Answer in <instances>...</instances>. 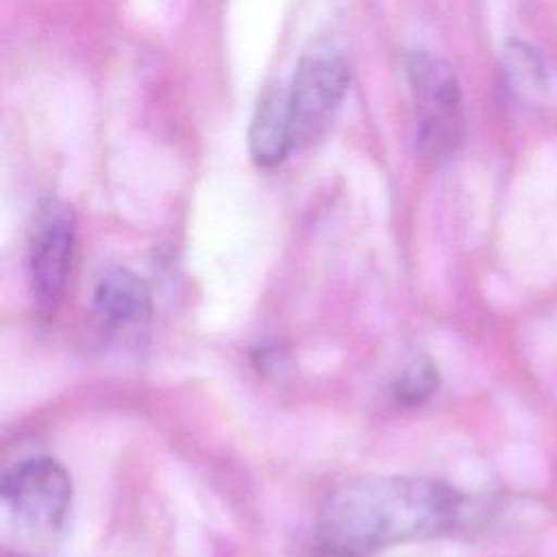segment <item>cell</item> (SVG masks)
Listing matches in <instances>:
<instances>
[{
  "instance_id": "cell-1",
  "label": "cell",
  "mask_w": 557,
  "mask_h": 557,
  "mask_svg": "<svg viewBox=\"0 0 557 557\" xmlns=\"http://www.w3.org/2000/svg\"><path fill=\"white\" fill-rule=\"evenodd\" d=\"M463 496L450 485L416 476L355 479L335 487L322 507V529L333 546L366 550L453 531Z\"/></svg>"
},
{
  "instance_id": "cell-2",
  "label": "cell",
  "mask_w": 557,
  "mask_h": 557,
  "mask_svg": "<svg viewBox=\"0 0 557 557\" xmlns=\"http://www.w3.org/2000/svg\"><path fill=\"white\" fill-rule=\"evenodd\" d=\"M407 78L420 150L433 159L448 157L463 133V100L453 67L429 52H413L407 59Z\"/></svg>"
},
{
  "instance_id": "cell-3",
  "label": "cell",
  "mask_w": 557,
  "mask_h": 557,
  "mask_svg": "<svg viewBox=\"0 0 557 557\" xmlns=\"http://www.w3.org/2000/svg\"><path fill=\"white\" fill-rule=\"evenodd\" d=\"M348 85L342 52L331 41H313L300 57L289 89L296 146L313 141L331 122Z\"/></svg>"
},
{
  "instance_id": "cell-4",
  "label": "cell",
  "mask_w": 557,
  "mask_h": 557,
  "mask_svg": "<svg viewBox=\"0 0 557 557\" xmlns=\"http://www.w3.org/2000/svg\"><path fill=\"white\" fill-rule=\"evenodd\" d=\"M0 494L30 531H57L67 513L72 483L65 468L50 457H35L4 472Z\"/></svg>"
},
{
  "instance_id": "cell-5",
  "label": "cell",
  "mask_w": 557,
  "mask_h": 557,
  "mask_svg": "<svg viewBox=\"0 0 557 557\" xmlns=\"http://www.w3.org/2000/svg\"><path fill=\"white\" fill-rule=\"evenodd\" d=\"M74 252V220L67 209L50 205L37 220L30 242L28 276L39 309L50 311L61 294Z\"/></svg>"
},
{
  "instance_id": "cell-6",
  "label": "cell",
  "mask_w": 557,
  "mask_h": 557,
  "mask_svg": "<svg viewBox=\"0 0 557 557\" xmlns=\"http://www.w3.org/2000/svg\"><path fill=\"white\" fill-rule=\"evenodd\" d=\"M296 146L294 139V124H292V107H289V91L283 89H265L259 98L255 109L250 133H248V148L255 163L263 168L278 165L287 152Z\"/></svg>"
},
{
  "instance_id": "cell-7",
  "label": "cell",
  "mask_w": 557,
  "mask_h": 557,
  "mask_svg": "<svg viewBox=\"0 0 557 557\" xmlns=\"http://www.w3.org/2000/svg\"><path fill=\"white\" fill-rule=\"evenodd\" d=\"M94 305L109 324L133 326L148 320L152 298L148 285L139 276L117 268L100 278Z\"/></svg>"
},
{
  "instance_id": "cell-8",
  "label": "cell",
  "mask_w": 557,
  "mask_h": 557,
  "mask_svg": "<svg viewBox=\"0 0 557 557\" xmlns=\"http://www.w3.org/2000/svg\"><path fill=\"white\" fill-rule=\"evenodd\" d=\"M437 383H440V376H437L435 363L429 357L420 355V357H413L400 370V374L394 381L392 392H394V398L398 405L416 407V405L424 403L437 389Z\"/></svg>"
},
{
  "instance_id": "cell-9",
  "label": "cell",
  "mask_w": 557,
  "mask_h": 557,
  "mask_svg": "<svg viewBox=\"0 0 557 557\" xmlns=\"http://www.w3.org/2000/svg\"><path fill=\"white\" fill-rule=\"evenodd\" d=\"M322 557H361V553L350 550V548H342V546H333V544H329V546H326V553H324Z\"/></svg>"
}]
</instances>
